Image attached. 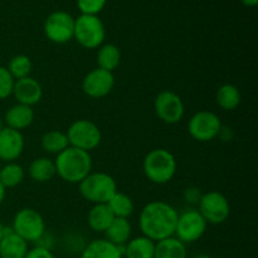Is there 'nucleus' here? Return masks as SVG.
Instances as JSON below:
<instances>
[{"label": "nucleus", "mask_w": 258, "mask_h": 258, "mask_svg": "<svg viewBox=\"0 0 258 258\" xmlns=\"http://www.w3.org/2000/svg\"><path fill=\"white\" fill-rule=\"evenodd\" d=\"M178 216V211L171 204L163 201H154L141 209L139 227L143 236L151 241H163L174 236Z\"/></svg>", "instance_id": "f257e3e1"}, {"label": "nucleus", "mask_w": 258, "mask_h": 258, "mask_svg": "<svg viewBox=\"0 0 258 258\" xmlns=\"http://www.w3.org/2000/svg\"><path fill=\"white\" fill-rule=\"evenodd\" d=\"M55 174L71 184H80L92 171V158L87 151L68 146L54 160Z\"/></svg>", "instance_id": "f03ea898"}, {"label": "nucleus", "mask_w": 258, "mask_h": 258, "mask_svg": "<svg viewBox=\"0 0 258 258\" xmlns=\"http://www.w3.org/2000/svg\"><path fill=\"white\" fill-rule=\"evenodd\" d=\"M178 163L173 154L166 149H153L143 163L146 178L154 184H166L175 176Z\"/></svg>", "instance_id": "7ed1b4c3"}, {"label": "nucleus", "mask_w": 258, "mask_h": 258, "mask_svg": "<svg viewBox=\"0 0 258 258\" xmlns=\"http://www.w3.org/2000/svg\"><path fill=\"white\" fill-rule=\"evenodd\" d=\"M78 186L81 196L92 204H106L117 191L115 179L103 171H91Z\"/></svg>", "instance_id": "20e7f679"}, {"label": "nucleus", "mask_w": 258, "mask_h": 258, "mask_svg": "<svg viewBox=\"0 0 258 258\" xmlns=\"http://www.w3.org/2000/svg\"><path fill=\"white\" fill-rule=\"evenodd\" d=\"M10 228L28 243H37L47 231L44 218L33 208L20 209L13 218Z\"/></svg>", "instance_id": "39448f33"}, {"label": "nucleus", "mask_w": 258, "mask_h": 258, "mask_svg": "<svg viewBox=\"0 0 258 258\" xmlns=\"http://www.w3.org/2000/svg\"><path fill=\"white\" fill-rule=\"evenodd\" d=\"M73 38L86 49H97L106 38L105 25L97 15L81 14L75 19Z\"/></svg>", "instance_id": "423d86ee"}, {"label": "nucleus", "mask_w": 258, "mask_h": 258, "mask_svg": "<svg viewBox=\"0 0 258 258\" xmlns=\"http://www.w3.org/2000/svg\"><path fill=\"white\" fill-rule=\"evenodd\" d=\"M66 135H67L70 146L87 151V153L97 149L102 141L100 127L93 121L86 120V118H80L71 123Z\"/></svg>", "instance_id": "0eeeda50"}, {"label": "nucleus", "mask_w": 258, "mask_h": 258, "mask_svg": "<svg viewBox=\"0 0 258 258\" xmlns=\"http://www.w3.org/2000/svg\"><path fill=\"white\" fill-rule=\"evenodd\" d=\"M207 226H208V223L202 217L198 209H185L184 212L179 213L174 237H176L184 244L194 243L204 236Z\"/></svg>", "instance_id": "6e6552de"}, {"label": "nucleus", "mask_w": 258, "mask_h": 258, "mask_svg": "<svg viewBox=\"0 0 258 258\" xmlns=\"http://www.w3.org/2000/svg\"><path fill=\"white\" fill-rule=\"evenodd\" d=\"M198 212L208 224H222L229 218L231 204L224 194L217 190L203 193L198 203Z\"/></svg>", "instance_id": "1a4fd4ad"}, {"label": "nucleus", "mask_w": 258, "mask_h": 258, "mask_svg": "<svg viewBox=\"0 0 258 258\" xmlns=\"http://www.w3.org/2000/svg\"><path fill=\"white\" fill-rule=\"evenodd\" d=\"M222 121L213 111L203 110L194 113L188 122V133L199 143H208L218 138L222 128Z\"/></svg>", "instance_id": "9d476101"}, {"label": "nucleus", "mask_w": 258, "mask_h": 258, "mask_svg": "<svg viewBox=\"0 0 258 258\" xmlns=\"http://www.w3.org/2000/svg\"><path fill=\"white\" fill-rule=\"evenodd\" d=\"M154 111L159 120L168 125H175L180 122L185 113L184 102L178 93L170 90L161 91L154 101Z\"/></svg>", "instance_id": "9b49d317"}, {"label": "nucleus", "mask_w": 258, "mask_h": 258, "mask_svg": "<svg viewBox=\"0 0 258 258\" xmlns=\"http://www.w3.org/2000/svg\"><path fill=\"white\" fill-rule=\"evenodd\" d=\"M75 18L67 12H53L44 22V34L55 44H64L73 39Z\"/></svg>", "instance_id": "f8f14e48"}, {"label": "nucleus", "mask_w": 258, "mask_h": 258, "mask_svg": "<svg viewBox=\"0 0 258 258\" xmlns=\"http://www.w3.org/2000/svg\"><path fill=\"white\" fill-rule=\"evenodd\" d=\"M115 87V76L112 72L95 68L85 76L82 81V91L91 98H102L110 95Z\"/></svg>", "instance_id": "ddd939ff"}, {"label": "nucleus", "mask_w": 258, "mask_h": 258, "mask_svg": "<svg viewBox=\"0 0 258 258\" xmlns=\"http://www.w3.org/2000/svg\"><path fill=\"white\" fill-rule=\"evenodd\" d=\"M24 146L25 140L22 131L13 130L7 126L0 131V161L12 163L19 159Z\"/></svg>", "instance_id": "4468645a"}, {"label": "nucleus", "mask_w": 258, "mask_h": 258, "mask_svg": "<svg viewBox=\"0 0 258 258\" xmlns=\"http://www.w3.org/2000/svg\"><path fill=\"white\" fill-rule=\"evenodd\" d=\"M13 96L17 100V103L33 107L42 100L43 88L37 80L29 76V77L15 81Z\"/></svg>", "instance_id": "2eb2a0df"}, {"label": "nucleus", "mask_w": 258, "mask_h": 258, "mask_svg": "<svg viewBox=\"0 0 258 258\" xmlns=\"http://www.w3.org/2000/svg\"><path fill=\"white\" fill-rule=\"evenodd\" d=\"M3 120L7 127L17 131L25 130L34 121V110L30 106L15 103L14 106L8 108Z\"/></svg>", "instance_id": "dca6fc26"}, {"label": "nucleus", "mask_w": 258, "mask_h": 258, "mask_svg": "<svg viewBox=\"0 0 258 258\" xmlns=\"http://www.w3.org/2000/svg\"><path fill=\"white\" fill-rule=\"evenodd\" d=\"M29 251V243L20 238L12 228H5L0 241V258H24Z\"/></svg>", "instance_id": "f3484780"}, {"label": "nucleus", "mask_w": 258, "mask_h": 258, "mask_svg": "<svg viewBox=\"0 0 258 258\" xmlns=\"http://www.w3.org/2000/svg\"><path fill=\"white\" fill-rule=\"evenodd\" d=\"M81 258H123L122 248L107 239H95L83 248Z\"/></svg>", "instance_id": "a211bd4d"}, {"label": "nucleus", "mask_w": 258, "mask_h": 258, "mask_svg": "<svg viewBox=\"0 0 258 258\" xmlns=\"http://www.w3.org/2000/svg\"><path fill=\"white\" fill-rule=\"evenodd\" d=\"M115 216L106 204H93L92 208L87 213V224L93 232L105 233L106 229L110 227Z\"/></svg>", "instance_id": "6ab92c4d"}, {"label": "nucleus", "mask_w": 258, "mask_h": 258, "mask_svg": "<svg viewBox=\"0 0 258 258\" xmlns=\"http://www.w3.org/2000/svg\"><path fill=\"white\" fill-rule=\"evenodd\" d=\"M123 258H154L155 242L145 236L131 238L122 247Z\"/></svg>", "instance_id": "aec40b11"}, {"label": "nucleus", "mask_w": 258, "mask_h": 258, "mask_svg": "<svg viewBox=\"0 0 258 258\" xmlns=\"http://www.w3.org/2000/svg\"><path fill=\"white\" fill-rule=\"evenodd\" d=\"M131 233H133V227L127 218H115L110 227L106 229L105 239L122 248L131 239Z\"/></svg>", "instance_id": "412c9836"}, {"label": "nucleus", "mask_w": 258, "mask_h": 258, "mask_svg": "<svg viewBox=\"0 0 258 258\" xmlns=\"http://www.w3.org/2000/svg\"><path fill=\"white\" fill-rule=\"evenodd\" d=\"M154 258H188L186 244L174 236L155 242Z\"/></svg>", "instance_id": "4be33fe9"}, {"label": "nucleus", "mask_w": 258, "mask_h": 258, "mask_svg": "<svg viewBox=\"0 0 258 258\" xmlns=\"http://www.w3.org/2000/svg\"><path fill=\"white\" fill-rule=\"evenodd\" d=\"M28 174H29L30 179L37 183H47V181L52 180L57 175L54 160H50L45 156L34 159L28 168Z\"/></svg>", "instance_id": "5701e85b"}, {"label": "nucleus", "mask_w": 258, "mask_h": 258, "mask_svg": "<svg viewBox=\"0 0 258 258\" xmlns=\"http://www.w3.org/2000/svg\"><path fill=\"white\" fill-rule=\"evenodd\" d=\"M97 49V67L113 73V71L117 70L121 63V52L117 45L107 43L98 47Z\"/></svg>", "instance_id": "b1692460"}, {"label": "nucleus", "mask_w": 258, "mask_h": 258, "mask_svg": "<svg viewBox=\"0 0 258 258\" xmlns=\"http://www.w3.org/2000/svg\"><path fill=\"white\" fill-rule=\"evenodd\" d=\"M217 105L224 111H233L241 103V92L238 87L232 83H224L217 90Z\"/></svg>", "instance_id": "393cba45"}, {"label": "nucleus", "mask_w": 258, "mask_h": 258, "mask_svg": "<svg viewBox=\"0 0 258 258\" xmlns=\"http://www.w3.org/2000/svg\"><path fill=\"white\" fill-rule=\"evenodd\" d=\"M40 144H42V149L45 153L54 154V155H58L70 146L66 133L59 130H50L45 133L42 136Z\"/></svg>", "instance_id": "a878e982"}, {"label": "nucleus", "mask_w": 258, "mask_h": 258, "mask_svg": "<svg viewBox=\"0 0 258 258\" xmlns=\"http://www.w3.org/2000/svg\"><path fill=\"white\" fill-rule=\"evenodd\" d=\"M25 170L20 164L12 161L2 165L0 169V183L5 189L15 188L24 180Z\"/></svg>", "instance_id": "bb28decb"}, {"label": "nucleus", "mask_w": 258, "mask_h": 258, "mask_svg": "<svg viewBox=\"0 0 258 258\" xmlns=\"http://www.w3.org/2000/svg\"><path fill=\"white\" fill-rule=\"evenodd\" d=\"M108 208L111 209L115 218H127L134 213V201L125 193L116 191L112 198L107 202Z\"/></svg>", "instance_id": "cd10ccee"}, {"label": "nucleus", "mask_w": 258, "mask_h": 258, "mask_svg": "<svg viewBox=\"0 0 258 258\" xmlns=\"http://www.w3.org/2000/svg\"><path fill=\"white\" fill-rule=\"evenodd\" d=\"M32 60H30V58L28 55L17 54L9 60L7 70L9 71L12 77L17 81L25 77H29L30 72H32Z\"/></svg>", "instance_id": "c85d7f7f"}, {"label": "nucleus", "mask_w": 258, "mask_h": 258, "mask_svg": "<svg viewBox=\"0 0 258 258\" xmlns=\"http://www.w3.org/2000/svg\"><path fill=\"white\" fill-rule=\"evenodd\" d=\"M15 80L12 77L7 67L0 66V100L10 97L13 95Z\"/></svg>", "instance_id": "c756f323"}, {"label": "nucleus", "mask_w": 258, "mask_h": 258, "mask_svg": "<svg viewBox=\"0 0 258 258\" xmlns=\"http://www.w3.org/2000/svg\"><path fill=\"white\" fill-rule=\"evenodd\" d=\"M107 0H77L80 12L85 15H97L102 12Z\"/></svg>", "instance_id": "7c9ffc66"}, {"label": "nucleus", "mask_w": 258, "mask_h": 258, "mask_svg": "<svg viewBox=\"0 0 258 258\" xmlns=\"http://www.w3.org/2000/svg\"><path fill=\"white\" fill-rule=\"evenodd\" d=\"M24 258H57L54 256L50 248H45V247L35 246L33 248H29L27 256Z\"/></svg>", "instance_id": "2f4dec72"}, {"label": "nucleus", "mask_w": 258, "mask_h": 258, "mask_svg": "<svg viewBox=\"0 0 258 258\" xmlns=\"http://www.w3.org/2000/svg\"><path fill=\"white\" fill-rule=\"evenodd\" d=\"M201 190L198 188H194V186H190V188H186L184 190V201L189 204H193V206H198L199 201H201V197H202Z\"/></svg>", "instance_id": "473e14b6"}, {"label": "nucleus", "mask_w": 258, "mask_h": 258, "mask_svg": "<svg viewBox=\"0 0 258 258\" xmlns=\"http://www.w3.org/2000/svg\"><path fill=\"white\" fill-rule=\"evenodd\" d=\"M218 138H221L223 141H229L232 138H233V133H232V128L224 127V126H222L221 133H219Z\"/></svg>", "instance_id": "72a5a7b5"}, {"label": "nucleus", "mask_w": 258, "mask_h": 258, "mask_svg": "<svg viewBox=\"0 0 258 258\" xmlns=\"http://www.w3.org/2000/svg\"><path fill=\"white\" fill-rule=\"evenodd\" d=\"M5 196H7V189H5L4 186H3V184L0 183V206H2V203L4 202Z\"/></svg>", "instance_id": "f704fd0d"}, {"label": "nucleus", "mask_w": 258, "mask_h": 258, "mask_svg": "<svg viewBox=\"0 0 258 258\" xmlns=\"http://www.w3.org/2000/svg\"><path fill=\"white\" fill-rule=\"evenodd\" d=\"M242 3H243L246 7H256L258 4V0H242Z\"/></svg>", "instance_id": "c9c22d12"}, {"label": "nucleus", "mask_w": 258, "mask_h": 258, "mask_svg": "<svg viewBox=\"0 0 258 258\" xmlns=\"http://www.w3.org/2000/svg\"><path fill=\"white\" fill-rule=\"evenodd\" d=\"M5 228H7V227H5L4 224H3L2 222H0V241H2L3 236H4V233H5Z\"/></svg>", "instance_id": "e433bc0d"}, {"label": "nucleus", "mask_w": 258, "mask_h": 258, "mask_svg": "<svg viewBox=\"0 0 258 258\" xmlns=\"http://www.w3.org/2000/svg\"><path fill=\"white\" fill-rule=\"evenodd\" d=\"M193 258H212V257L207 253H199V254H196Z\"/></svg>", "instance_id": "4c0bfd02"}, {"label": "nucleus", "mask_w": 258, "mask_h": 258, "mask_svg": "<svg viewBox=\"0 0 258 258\" xmlns=\"http://www.w3.org/2000/svg\"><path fill=\"white\" fill-rule=\"evenodd\" d=\"M5 127V123H4V120L3 118H0V131L3 130V128Z\"/></svg>", "instance_id": "58836bf2"}, {"label": "nucleus", "mask_w": 258, "mask_h": 258, "mask_svg": "<svg viewBox=\"0 0 258 258\" xmlns=\"http://www.w3.org/2000/svg\"><path fill=\"white\" fill-rule=\"evenodd\" d=\"M0 169H2V161H0Z\"/></svg>", "instance_id": "ea45409f"}]
</instances>
